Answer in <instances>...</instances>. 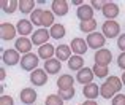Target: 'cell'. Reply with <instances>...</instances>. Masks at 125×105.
<instances>
[{
  "mask_svg": "<svg viewBox=\"0 0 125 105\" xmlns=\"http://www.w3.org/2000/svg\"><path fill=\"white\" fill-rule=\"evenodd\" d=\"M85 41H87L89 48L98 51V50H103V46L106 45V37H104L101 32H92V34L87 35Z\"/></svg>",
  "mask_w": 125,
  "mask_h": 105,
  "instance_id": "1",
  "label": "cell"
},
{
  "mask_svg": "<svg viewBox=\"0 0 125 105\" xmlns=\"http://www.w3.org/2000/svg\"><path fill=\"white\" fill-rule=\"evenodd\" d=\"M38 61H40V57H38V54H33V52H29V54H24L21 59V68L25 72H33L38 68Z\"/></svg>",
  "mask_w": 125,
  "mask_h": 105,
  "instance_id": "2",
  "label": "cell"
},
{
  "mask_svg": "<svg viewBox=\"0 0 125 105\" xmlns=\"http://www.w3.org/2000/svg\"><path fill=\"white\" fill-rule=\"evenodd\" d=\"M119 32H120V26H119L117 21H104L103 26H101V34H103L106 38L120 37Z\"/></svg>",
  "mask_w": 125,
  "mask_h": 105,
  "instance_id": "3",
  "label": "cell"
},
{
  "mask_svg": "<svg viewBox=\"0 0 125 105\" xmlns=\"http://www.w3.org/2000/svg\"><path fill=\"white\" fill-rule=\"evenodd\" d=\"M94 59H95V64L97 65H100V67H108V65L111 64V61H113V52L109 50H106V48H103V50H98L95 52Z\"/></svg>",
  "mask_w": 125,
  "mask_h": 105,
  "instance_id": "4",
  "label": "cell"
},
{
  "mask_svg": "<svg viewBox=\"0 0 125 105\" xmlns=\"http://www.w3.org/2000/svg\"><path fill=\"white\" fill-rule=\"evenodd\" d=\"M101 11H103V16L106 18V21H116V18L120 13V8H119V5L114 3V2H106Z\"/></svg>",
  "mask_w": 125,
  "mask_h": 105,
  "instance_id": "5",
  "label": "cell"
},
{
  "mask_svg": "<svg viewBox=\"0 0 125 105\" xmlns=\"http://www.w3.org/2000/svg\"><path fill=\"white\" fill-rule=\"evenodd\" d=\"M49 37H51V34H49L48 29L40 27V29H37V30L32 34V43H33V45H38V46H43V45L48 43Z\"/></svg>",
  "mask_w": 125,
  "mask_h": 105,
  "instance_id": "6",
  "label": "cell"
},
{
  "mask_svg": "<svg viewBox=\"0 0 125 105\" xmlns=\"http://www.w3.org/2000/svg\"><path fill=\"white\" fill-rule=\"evenodd\" d=\"M21 56H19V51L16 50H5L2 54V61L5 65H8V67H13V65L19 64L21 62Z\"/></svg>",
  "mask_w": 125,
  "mask_h": 105,
  "instance_id": "7",
  "label": "cell"
},
{
  "mask_svg": "<svg viewBox=\"0 0 125 105\" xmlns=\"http://www.w3.org/2000/svg\"><path fill=\"white\" fill-rule=\"evenodd\" d=\"M16 34H18L16 26L10 24V22H2V26H0V35H2V40L10 41V40H13V38L16 37Z\"/></svg>",
  "mask_w": 125,
  "mask_h": 105,
  "instance_id": "8",
  "label": "cell"
},
{
  "mask_svg": "<svg viewBox=\"0 0 125 105\" xmlns=\"http://www.w3.org/2000/svg\"><path fill=\"white\" fill-rule=\"evenodd\" d=\"M94 77H95L94 70L89 68V67H84V68H81V70L78 72L76 80H78V83H81L83 86H85V84H90L92 81H94Z\"/></svg>",
  "mask_w": 125,
  "mask_h": 105,
  "instance_id": "9",
  "label": "cell"
},
{
  "mask_svg": "<svg viewBox=\"0 0 125 105\" xmlns=\"http://www.w3.org/2000/svg\"><path fill=\"white\" fill-rule=\"evenodd\" d=\"M37 97H38V94L35 92L33 88H24V89L19 92V99H21V102L24 105H32L37 100Z\"/></svg>",
  "mask_w": 125,
  "mask_h": 105,
  "instance_id": "10",
  "label": "cell"
},
{
  "mask_svg": "<svg viewBox=\"0 0 125 105\" xmlns=\"http://www.w3.org/2000/svg\"><path fill=\"white\" fill-rule=\"evenodd\" d=\"M16 29H18V34L21 37H27L29 34H33V24H32L30 19H19L18 24H16Z\"/></svg>",
  "mask_w": 125,
  "mask_h": 105,
  "instance_id": "11",
  "label": "cell"
},
{
  "mask_svg": "<svg viewBox=\"0 0 125 105\" xmlns=\"http://www.w3.org/2000/svg\"><path fill=\"white\" fill-rule=\"evenodd\" d=\"M30 81L35 86H43V84L48 83V73H46L44 68H37L30 73Z\"/></svg>",
  "mask_w": 125,
  "mask_h": 105,
  "instance_id": "12",
  "label": "cell"
},
{
  "mask_svg": "<svg viewBox=\"0 0 125 105\" xmlns=\"http://www.w3.org/2000/svg\"><path fill=\"white\" fill-rule=\"evenodd\" d=\"M32 46H33V43H32V40H29L27 37H19L18 40L14 41V50L22 52V54H29V52L32 51Z\"/></svg>",
  "mask_w": 125,
  "mask_h": 105,
  "instance_id": "13",
  "label": "cell"
},
{
  "mask_svg": "<svg viewBox=\"0 0 125 105\" xmlns=\"http://www.w3.org/2000/svg\"><path fill=\"white\" fill-rule=\"evenodd\" d=\"M70 45H71V51H73V52H74V54H76V56L85 54V52H87V48H89L87 41H85L84 38H79V37L73 38Z\"/></svg>",
  "mask_w": 125,
  "mask_h": 105,
  "instance_id": "14",
  "label": "cell"
},
{
  "mask_svg": "<svg viewBox=\"0 0 125 105\" xmlns=\"http://www.w3.org/2000/svg\"><path fill=\"white\" fill-rule=\"evenodd\" d=\"M51 11L55 16H65L68 13V2H65V0H54L51 3Z\"/></svg>",
  "mask_w": 125,
  "mask_h": 105,
  "instance_id": "15",
  "label": "cell"
},
{
  "mask_svg": "<svg viewBox=\"0 0 125 105\" xmlns=\"http://www.w3.org/2000/svg\"><path fill=\"white\" fill-rule=\"evenodd\" d=\"M73 84H74V78L71 77L70 73L60 75V77H59V80H57V88H59V91L71 89V88H73Z\"/></svg>",
  "mask_w": 125,
  "mask_h": 105,
  "instance_id": "16",
  "label": "cell"
},
{
  "mask_svg": "<svg viewBox=\"0 0 125 105\" xmlns=\"http://www.w3.org/2000/svg\"><path fill=\"white\" fill-rule=\"evenodd\" d=\"M76 16L81 19V21H89V19H94V8H92L90 3H84L79 8L76 10Z\"/></svg>",
  "mask_w": 125,
  "mask_h": 105,
  "instance_id": "17",
  "label": "cell"
},
{
  "mask_svg": "<svg viewBox=\"0 0 125 105\" xmlns=\"http://www.w3.org/2000/svg\"><path fill=\"white\" fill-rule=\"evenodd\" d=\"M83 94L87 97V100H95L98 96H100V86H97L95 83L85 84L83 88Z\"/></svg>",
  "mask_w": 125,
  "mask_h": 105,
  "instance_id": "18",
  "label": "cell"
},
{
  "mask_svg": "<svg viewBox=\"0 0 125 105\" xmlns=\"http://www.w3.org/2000/svg\"><path fill=\"white\" fill-rule=\"evenodd\" d=\"M44 70H46V73H49V75H55V73H59V72L62 70V64H60V61L59 59H49V61H44Z\"/></svg>",
  "mask_w": 125,
  "mask_h": 105,
  "instance_id": "19",
  "label": "cell"
},
{
  "mask_svg": "<svg viewBox=\"0 0 125 105\" xmlns=\"http://www.w3.org/2000/svg\"><path fill=\"white\" fill-rule=\"evenodd\" d=\"M54 54H55L54 45L46 43V45H43V46L38 48V57L44 59V61H49V59H52V56H54Z\"/></svg>",
  "mask_w": 125,
  "mask_h": 105,
  "instance_id": "20",
  "label": "cell"
},
{
  "mask_svg": "<svg viewBox=\"0 0 125 105\" xmlns=\"http://www.w3.org/2000/svg\"><path fill=\"white\" fill-rule=\"evenodd\" d=\"M55 56L59 61H70L71 57V46L70 45H59L55 48Z\"/></svg>",
  "mask_w": 125,
  "mask_h": 105,
  "instance_id": "21",
  "label": "cell"
},
{
  "mask_svg": "<svg viewBox=\"0 0 125 105\" xmlns=\"http://www.w3.org/2000/svg\"><path fill=\"white\" fill-rule=\"evenodd\" d=\"M116 94H117V91L114 89V86H111L108 81H104L100 86V96L103 97V99H114Z\"/></svg>",
  "mask_w": 125,
  "mask_h": 105,
  "instance_id": "22",
  "label": "cell"
},
{
  "mask_svg": "<svg viewBox=\"0 0 125 105\" xmlns=\"http://www.w3.org/2000/svg\"><path fill=\"white\" fill-rule=\"evenodd\" d=\"M68 68H70V70L79 72L81 68H84V59L81 57V56L73 54V56L70 57V61H68Z\"/></svg>",
  "mask_w": 125,
  "mask_h": 105,
  "instance_id": "23",
  "label": "cell"
},
{
  "mask_svg": "<svg viewBox=\"0 0 125 105\" xmlns=\"http://www.w3.org/2000/svg\"><path fill=\"white\" fill-rule=\"evenodd\" d=\"M49 34H51L52 38H55V40H60V38L65 37V26L63 24H54L51 29H49Z\"/></svg>",
  "mask_w": 125,
  "mask_h": 105,
  "instance_id": "24",
  "label": "cell"
},
{
  "mask_svg": "<svg viewBox=\"0 0 125 105\" xmlns=\"http://www.w3.org/2000/svg\"><path fill=\"white\" fill-rule=\"evenodd\" d=\"M0 5H2V10L5 13H8V14H13L16 10H19V2H18V0H10V2L2 0Z\"/></svg>",
  "mask_w": 125,
  "mask_h": 105,
  "instance_id": "25",
  "label": "cell"
},
{
  "mask_svg": "<svg viewBox=\"0 0 125 105\" xmlns=\"http://www.w3.org/2000/svg\"><path fill=\"white\" fill-rule=\"evenodd\" d=\"M79 29L81 32H85V34H92V32H95V29H97V21L95 19H89V21H81L79 22Z\"/></svg>",
  "mask_w": 125,
  "mask_h": 105,
  "instance_id": "26",
  "label": "cell"
},
{
  "mask_svg": "<svg viewBox=\"0 0 125 105\" xmlns=\"http://www.w3.org/2000/svg\"><path fill=\"white\" fill-rule=\"evenodd\" d=\"M33 6H35V2L33 0H21L19 2V10H21V13H24V14H27V13H33Z\"/></svg>",
  "mask_w": 125,
  "mask_h": 105,
  "instance_id": "27",
  "label": "cell"
},
{
  "mask_svg": "<svg viewBox=\"0 0 125 105\" xmlns=\"http://www.w3.org/2000/svg\"><path fill=\"white\" fill-rule=\"evenodd\" d=\"M43 14H44V10L41 8H35L33 13L30 14V21L33 26H41V21H43Z\"/></svg>",
  "mask_w": 125,
  "mask_h": 105,
  "instance_id": "28",
  "label": "cell"
},
{
  "mask_svg": "<svg viewBox=\"0 0 125 105\" xmlns=\"http://www.w3.org/2000/svg\"><path fill=\"white\" fill-rule=\"evenodd\" d=\"M54 13L52 11H48V10H44V14H43V21H41V26L43 27H52V26L55 24L54 22Z\"/></svg>",
  "mask_w": 125,
  "mask_h": 105,
  "instance_id": "29",
  "label": "cell"
},
{
  "mask_svg": "<svg viewBox=\"0 0 125 105\" xmlns=\"http://www.w3.org/2000/svg\"><path fill=\"white\" fill-rule=\"evenodd\" d=\"M46 105H63V99L59 94H49L44 100Z\"/></svg>",
  "mask_w": 125,
  "mask_h": 105,
  "instance_id": "30",
  "label": "cell"
},
{
  "mask_svg": "<svg viewBox=\"0 0 125 105\" xmlns=\"http://www.w3.org/2000/svg\"><path fill=\"white\" fill-rule=\"evenodd\" d=\"M92 70L97 75V78H108V73H109V68L108 67H100V65H97V64L92 67Z\"/></svg>",
  "mask_w": 125,
  "mask_h": 105,
  "instance_id": "31",
  "label": "cell"
},
{
  "mask_svg": "<svg viewBox=\"0 0 125 105\" xmlns=\"http://www.w3.org/2000/svg\"><path fill=\"white\" fill-rule=\"evenodd\" d=\"M106 81L111 84V86H114V89H116L117 92H119V91L122 89V86H124L122 80H120L119 77H114V75H113V77H108V78H106Z\"/></svg>",
  "mask_w": 125,
  "mask_h": 105,
  "instance_id": "32",
  "label": "cell"
},
{
  "mask_svg": "<svg viewBox=\"0 0 125 105\" xmlns=\"http://www.w3.org/2000/svg\"><path fill=\"white\" fill-rule=\"evenodd\" d=\"M74 94H76L74 88H71V89H67V91H59V96H60L63 100H71V99L74 97Z\"/></svg>",
  "mask_w": 125,
  "mask_h": 105,
  "instance_id": "33",
  "label": "cell"
},
{
  "mask_svg": "<svg viewBox=\"0 0 125 105\" xmlns=\"http://www.w3.org/2000/svg\"><path fill=\"white\" fill-rule=\"evenodd\" d=\"M0 105H14V100H13L11 96H0Z\"/></svg>",
  "mask_w": 125,
  "mask_h": 105,
  "instance_id": "34",
  "label": "cell"
},
{
  "mask_svg": "<svg viewBox=\"0 0 125 105\" xmlns=\"http://www.w3.org/2000/svg\"><path fill=\"white\" fill-rule=\"evenodd\" d=\"M113 105H125V94H117V96H114Z\"/></svg>",
  "mask_w": 125,
  "mask_h": 105,
  "instance_id": "35",
  "label": "cell"
},
{
  "mask_svg": "<svg viewBox=\"0 0 125 105\" xmlns=\"http://www.w3.org/2000/svg\"><path fill=\"white\" fill-rule=\"evenodd\" d=\"M117 48L120 50V52H125V34H122L117 38Z\"/></svg>",
  "mask_w": 125,
  "mask_h": 105,
  "instance_id": "36",
  "label": "cell"
},
{
  "mask_svg": "<svg viewBox=\"0 0 125 105\" xmlns=\"http://www.w3.org/2000/svg\"><path fill=\"white\" fill-rule=\"evenodd\" d=\"M117 65H119V68L125 70V52H120L119 54V57H117Z\"/></svg>",
  "mask_w": 125,
  "mask_h": 105,
  "instance_id": "37",
  "label": "cell"
},
{
  "mask_svg": "<svg viewBox=\"0 0 125 105\" xmlns=\"http://www.w3.org/2000/svg\"><path fill=\"white\" fill-rule=\"evenodd\" d=\"M104 3H106V2H97V0H92L90 5H92V8H94V10H103Z\"/></svg>",
  "mask_w": 125,
  "mask_h": 105,
  "instance_id": "38",
  "label": "cell"
},
{
  "mask_svg": "<svg viewBox=\"0 0 125 105\" xmlns=\"http://www.w3.org/2000/svg\"><path fill=\"white\" fill-rule=\"evenodd\" d=\"M5 77H6V72H5V68L2 67V68H0V80L3 81V80H5Z\"/></svg>",
  "mask_w": 125,
  "mask_h": 105,
  "instance_id": "39",
  "label": "cell"
},
{
  "mask_svg": "<svg viewBox=\"0 0 125 105\" xmlns=\"http://www.w3.org/2000/svg\"><path fill=\"white\" fill-rule=\"evenodd\" d=\"M81 105H98V104L95 102V100H85V102L81 104Z\"/></svg>",
  "mask_w": 125,
  "mask_h": 105,
  "instance_id": "40",
  "label": "cell"
},
{
  "mask_svg": "<svg viewBox=\"0 0 125 105\" xmlns=\"http://www.w3.org/2000/svg\"><path fill=\"white\" fill-rule=\"evenodd\" d=\"M73 5H78V8H79L81 5H84V2H81V0H73Z\"/></svg>",
  "mask_w": 125,
  "mask_h": 105,
  "instance_id": "41",
  "label": "cell"
},
{
  "mask_svg": "<svg viewBox=\"0 0 125 105\" xmlns=\"http://www.w3.org/2000/svg\"><path fill=\"white\" fill-rule=\"evenodd\" d=\"M122 83H124V86H125V72L122 73Z\"/></svg>",
  "mask_w": 125,
  "mask_h": 105,
  "instance_id": "42",
  "label": "cell"
},
{
  "mask_svg": "<svg viewBox=\"0 0 125 105\" xmlns=\"http://www.w3.org/2000/svg\"><path fill=\"white\" fill-rule=\"evenodd\" d=\"M79 105H81V104H79Z\"/></svg>",
  "mask_w": 125,
  "mask_h": 105,
  "instance_id": "43",
  "label": "cell"
}]
</instances>
